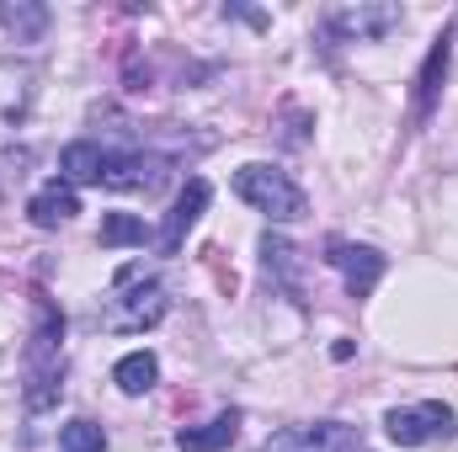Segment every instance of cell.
Listing matches in <instances>:
<instances>
[{"instance_id":"1","label":"cell","mask_w":458,"mask_h":452,"mask_svg":"<svg viewBox=\"0 0 458 452\" xmlns=\"http://www.w3.org/2000/svg\"><path fill=\"white\" fill-rule=\"evenodd\" d=\"M234 192H240V203H250V208L267 213L272 224H293V219L310 213L304 187H299L288 171H277V165H240V171H234Z\"/></svg>"},{"instance_id":"2","label":"cell","mask_w":458,"mask_h":452,"mask_svg":"<svg viewBox=\"0 0 458 452\" xmlns=\"http://www.w3.org/2000/svg\"><path fill=\"white\" fill-rule=\"evenodd\" d=\"M123 277L133 282L139 272H123ZM165 309H171V298H165L160 282H133V288H123L102 304V325L117 331V336H144V331H155L165 320Z\"/></svg>"},{"instance_id":"3","label":"cell","mask_w":458,"mask_h":452,"mask_svg":"<svg viewBox=\"0 0 458 452\" xmlns=\"http://www.w3.org/2000/svg\"><path fill=\"white\" fill-rule=\"evenodd\" d=\"M261 452H362V437L357 426L346 421H310V426H283L272 431Z\"/></svg>"},{"instance_id":"4","label":"cell","mask_w":458,"mask_h":452,"mask_svg":"<svg viewBox=\"0 0 458 452\" xmlns=\"http://www.w3.org/2000/svg\"><path fill=\"white\" fill-rule=\"evenodd\" d=\"M165 176H171V160L144 155V149H128V155L107 149V165H102V187H113V192H160Z\"/></svg>"},{"instance_id":"5","label":"cell","mask_w":458,"mask_h":452,"mask_svg":"<svg viewBox=\"0 0 458 452\" xmlns=\"http://www.w3.org/2000/svg\"><path fill=\"white\" fill-rule=\"evenodd\" d=\"M384 426H389V437L400 448H427V442H437V437L454 431V410L443 399H427V405H411V410H389Z\"/></svg>"},{"instance_id":"6","label":"cell","mask_w":458,"mask_h":452,"mask_svg":"<svg viewBox=\"0 0 458 452\" xmlns=\"http://www.w3.org/2000/svg\"><path fill=\"white\" fill-rule=\"evenodd\" d=\"M203 208H208V181H203V176H192V181L182 187L176 208L165 213L160 239H155V245H160V255H176V250H182V239H187V234H192V224L203 219Z\"/></svg>"},{"instance_id":"7","label":"cell","mask_w":458,"mask_h":452,"mask_svg":"<svg viewBox=\"0 0 458 452\" xmlns=\"http://www.w3.org/2000/svg\"><path fill=\"white\" fill-rule=\"evenodd\" d=\"M38 96V75L21 59H0V133H11Z\"/></svg>"},{"instance_id":"8","label":"cell","mask_w":458,"mask_h":452,"mask_svg":"<svg viewBox=\"0 0 458 452\" xmlns=\"http://www.w3.org/2000/svg\"><path fill=\"white\" fill-rule=\"evenodd\" d=\"M389 27H400L394 5H342V11H331V32H342L346 43H378Z\"/></svg>"},{"instance_id":"9","label":"cell","mask_w":458,"mask_h":452,"mask_svg":"<svg viewBox=\"0 0 458 452\" xmlns=\"http://www.w3.org/2000/svg\"><path fill=\"white\" fill-rule=\"evenodd\" d=\"M331 266L346 277V288H352L357 298L373 293L378 277H384V255H378L373 245H331Z\"/></svg>"},{"instance_id":"10","label":"cell","mask_w":458,"mask_h":452,"mask_svg":"<svg viewBox=\"0 0 458 452\" xmlns=\"http://www.w3.org/2000/svg\"><path fill=\"white\" fill-rule=\"evenodd\" d=\"M75 213H81V197H75L70 181H54V187L32 192V203H27V219L38 229H59V224H70Z\"/></svg>"},{"instance_id":"11","label":"cell","mask_w":458,"mask_h":452,"mask_svg":"<svg viewBox=\"0 0 458 452\" xmlns=\"http://www.w3.org/2000/svg\"><path fill=\"white\" fill-rule=\"evenodd\" d=\"M234 437H240V415L225 410V415H214L208 426H187V431L176 437V448L182 452H225Z\"/></svg>"},{"instance_id":"12","label":"cell","mask_w":458,"mask_h":452,"mask_svg":"<svg viewBox=\"0 0 458 452\" xmlns=\"http://www.w3.org/2000/svg\"><path fill=\"white\" fill-rule=\"evenodd\" d=\"M102 165H107V149L91 144V138H75L64 155H59V171L70 187H86V181H102Z\"/></svg>"},{"instance_id":"13","label":"cell","mask_w":458,"mask_h":452,"mask_svg":"<svg viewBox=\"0 0 458 452\" xmlns=\"http://www.w3.org/2000/svg\"><path fill=\"white\" fill-rule=\"evenodd\" d=\"M448 43H454V27L432 43L427 64H421V80H416V102H421V113H432V102H437V91H443V80H448Z\"/></svg>"},{"instance_id":"14","label":"cell","mask_w":458,"mask_h":452,"mask_svg":"<svg viewBox=\"0 0 458 452\" xmlns=\"http://www.w3.org/2000/svg\"><path fill=\"white\" fill-rule=\"evenodd\" d=\"M43 27H48V11L38 0H5L0 5V32H11L16 43H32Z\"/></svg>"},{"instance_id":"15","label":"cell","mask_w":458,"mask_h":452,"mask_svg":"<svg viewBox=\"0 0 458 452\" xmlns=\"http://www.w3.org/2000/svg\"><path fill=\"white\" fill-rule=\"evenodd\" d=\"M155 378H160V362H155L149 351H128V356L113 367V383L123 389V394H149Z\"/></svg>"},{"instance_id":"16","label":"cell","mask_w":458,"mask_h":452,"mask_svg":"<svg viewBox=\"0 0 458 452\" xmlns=\"http://www.w3.org/2000/svg\"><path fill=\"white\" fill-rule=\"evenodd\" d=\"M261 255H267V272H277V277H283V288L299 298V277H293V272H299V250H293L288 239L267 234V239H261Z\"/></svg>"},{"instance_id":"17","label":"cell","mask_w":458,"mask_h":452,"mask_svg":"<svg viewBox=\"0 0 458 452\" xmlns=\"http://www.w3.org/2000/svg\"><path fill=\"white\" fill-rule=\"evenodd\" d=\"M59 452H107V431L97 421H70L59 426Z\"/></svg>"},{"instance_id":"18","label":"cell","mask_w":458,"mask_h":452,"mask_svg":"<svg viewBox=\"0 0 458 452\" xmlns=\"http://www.w3.org/2000/svg\"><path fill=\"white\" fill-rule=\"evenodd\" d=\"M149 234H144V219H133V213H107L102 219V245H144Z\"/></svg>"},{"instance_id":"19","label":"cell","mask_w":458,"mask_h":452,"mask_svg":"<svg viewBox=\"0 0 458 452\" xmlns=\"http://www.w3.org/2000/svg\"><path fill=\"white\" fill-rule=\"evenodd\" d=\"M27 165H32V155H27V149L0 155V197H5V181H21V176H27Z\"/></svg>"}]
</instances>
